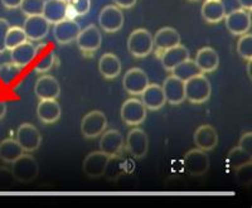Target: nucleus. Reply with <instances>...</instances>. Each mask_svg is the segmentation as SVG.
<instances>
[{
  "instance_id": "obj_1",
  "label": "nucleus",
  "mask_w": 252,
  "mask_h": 208,
  "mask_svg": "<svg viewBox=\"0 0 252 208\" xmlns=\"http://www.w3.org/2000/svg\"><path fill=\"white\" fill-rule=\"evenodd\" d=\"M184 94L190 104H204L211 97L212 86L203 73H199L184 82Z\"/></svg>"
},
{
  "instance_id": "obj_2",
  "label": "nucleus",
  "mask_w": 252,
  "mask_h": 208,
  "mask_svg": "<svg viewBox=\"0 0 252 208\" xmlns=\"http://www.w3.org/2000/svg\"><path fill=\"white\" fill-rule=\"evenodd\" d=\"M154 49L153 35L148 29L139 28L130 33L127 38V51L136 58H144L149 56Z\"/></svg>"
},
{
  "instance_id": "obj_3",
  "label": "nucleus",
  "mask_w": 252,
  "mask_h": 208,
  "mask_svg": "<svg viewBox=\"0 0 252 208\" xmlns=\"http://www.w3.org/2000/svg\"><path fill=\"white\" fill-rule=\"evenodd\" d=\"M12 164V172L18 182L32 183L38 177L39 166H38L37 160L32 155L22 154Z\"/></svg>"
},
{
  "instance_id": "obj_4",
  "label": "nucleus",
  "mask_w": 252,
  "mask_h": 208,
  "mask_svg": "<svg viewBox=\"0 0 252 208\" xmlns=\"http://www.w3.org/2000/svg\"><path fill=\"white\" fill-rule=\"evenodd\" d=\"M107 129V117L100 110L90 111L83 116L81 121V133L87 139H94L100 137Z\"/></svg>"
},
{
  "instance_id": "obj_5",
  "label": "nucleus",
  "mask_w": 252,
  "mask_h": 208,
  "mask_svg": "<svg viewBox=\"0 0 252 208\" xmlns=\"http://www.w3.org/2000/svg\"><path fill=\"white\" fill-rule=\"evenodd\" d=\"M120 115L121 120L126 125L138 126L145 121L146 107L141 103V100H139L136 97H132V99H129L123 104Z\"/></svg>"
},
{
  "instance_id": "obj_6",
  "label": "nucleus",
  "mask_w": 252,
  "mask_h": 208,
  "mask_svg": "<svg viewBox=\"0 0 252 208\" xmlns=\"http://www.w3.org/2000/svg\"><path fill=\"white\" fill-rule=\"evenodd\" d=\"M123 86L124 90L131 96H140L144 90L149 86V77L144 69L134 67L124 74Z\"/></svg>"
},
{
  "instance_id": "obj_7",
  "label": "nucleus",
  "mask_w": 252,
  "mask_h": 208,
  "mask_svg": "<svg viewBox=\"0 0 252 208\" xmlns=\"http://www.w3.org/2000/svg\"><path fill=\"white\" fill-rule=\"evenodd\" d=\"M184 167L187 173L193 177H201L209 169V157L201 149H190L184 155Z\"/></svg>"
},
{
  "instance_id": "obj_8",
  "label": "nucleus",
  "mask_w": 252,
  "mask_h": 208,
  "mask_svg": "<svg viewBox=\"0 0 252 208\" xmlns=\"http://www.w3.org/2000/svg\"><path fill=\"white\" fill-rule=\"evenodd\" d=\"M124 13L119 6L106 5L102 8L98 15V24L102 31L106 33H116L124 27Z\"/></svg>"
},
{
  "instance_id": "obj_9",
  "label": "nucleus",
  "mask_w": 252,
  "mask_h": 208,
  "mask_svg": "<svg viewBox=\"0 0 252 208\" xmlns=\"http://www.w3.org/2000/svg\"><path fill=\"white\" fill-rule=\"evenodd\" d=\"M76 43L83 53H94L98 51L102 44L101 31L94 24H90L86 28L81 29L80 35L76 38Z\"/></svg>"
},
{
  "instance_id": "obj_10",
  "label": "nucleus",
  "mask_w": 252,
  "mask_h": 208,
  "mask_svg": "<svg viewBox=\"0 0 252 208\" xmlns=\"http://www.w3.org/2000/svg\"><path fill=\"white\" fill-rule=\"evenodd\" d=\"M15 140L19 143V145L22 146L24 151L32 153V151L38 150V148L42 144V135L34 125L24 123L18 128Z\"/></svg>"
},
{
  "instance_id": "obj_11",
  "label": "nucleus",
  "mask_w": 252,
  "mask_h": 208,
  "mask_svg": "<svg viewBox=\"0 0 252 208\" xmlns=\"http://www.w3.org/2000/svg\"><path fill=\"white\" fill-rule=\"evenodd\" d=\"M126 148L134 158L140 159L145 157L149 149V138L145 131L136 126L131 129L126 137Z\"/></svg>"
},
{
  "instance_id": "obj_12",
  "label": "nucleus",
  "mask_w": 252,
  "mask_h": 208,
  "mask_svg": "<svg viewBox=\"0 0 252 208\" xmlns=\"http://www.w3.org/2000/svg\"><path fill=\"white\" fill-rule=\"evenodd\" d=\"M109 155L102 151H92L86 155L82 163V171L90 178H100L105 174Z\"/></svg>"
},
{
  "instance_id": "obj_13",
  "label": "nucleus",
  "mask_w": 252,
  "mask_h": 208,
  "mask_svg": "<svg viewBox=\"0 0 252 208\" xmlns=\"http://www.w3.org/2000/svg\"><path fill=\"white\" fill-rule=\"evenodd\" d=\"M81 31L80 24L73 19H63L53 24V37L60 44H68L75 42Z\"/></svg>"
},
{
  "instance_id": "obj_14",
  "label": "nucleus",
  "mask_w": 252,
  "mask_h": 208,
  "mask_svg": "<svg viewBox=\"0 0 252 208\" xmlns=\"http://www.w3.org/2000/svg\"><path fill=\"white\" fill-rule=\"evenodd\" d=\"M223 20L226 22V28L233 35H244L251 29V14L244 9L229 13Z\"/></svg>"
},
{
  "instance_id": "obj_15",
  "label": "nucleus",
  "mask_w": 252,
  "mask_h": 208,
  "mask_svg": "<svg viewBox=\"0 0 252 208\" xmlns=\"http://www.w3.org/2000/svg\"><path fill=\"white\" fill-rule=\"evenodd\" d=\"M34 94L39 100H57L61 95L60 82L51 74L44 73L35 82Z\"/></svg>"
},
{
  "instance_id": "obj_16",
  "label": "nucleus",
  "mask_w": 252,
  "mask_h": 208,
  "mask_svg": "<svg viewBox=\"0 0 252 208\" xmlns=\"http://www.w3.org/2000/svg\"><path fill=\"white\" fill-rule=\"evenodd\" d=\"M49 26L51 24L44 19L43 15H32V17H27V19L24 20L23 29L28 40L38 42L48 35Z\"/></svg>"
},
{
  "instance_id": "obj_17",
  "label": "nucleus",
  "mask_w": 252,
  "mask_h": 208,
  "mask_svg": "<svg viewBox=\"0 0 252 208\" xmlns=\"http://www.w3.org/2000/svg\"><path fill=\"white\" fill-rule=\"evenodd\" d=\"M124 144H125V139L119 130L110 129V130H105L101 134L100 150L109 157L120 154L124 148Z\"/></svg>"
},
{
  "instance_id": "obj_18",
  "label": "nucleus",
  "mask_w": 252,
  "mask_h": 208,
  "mask_svg": "<svg viewBox=\"0 0 252 208\" xmlns=\"http://www.w3.org/2000/svg\"><path fill=\"white\" fill-rule=\"evenodd\" d=\"M164 96L165 101L170 105H179L186 101V94H184V81L175 77L174 74H170L164 80L163 86Z\"/></svg>"
},
{
  "instance_id": "obj_19",
  "label": "nucleus",
  "mask_w": 252,
  "mask_h": 208,
  "mask_svg": "<svg viewBox=\"0 0 252 208\" xmlns=\"http://www.w3.org/2000/svg\"><path fill=\"white\" fill-rule=\"evenodd\" d=\"M193 141L195 148L201 149L203 151H211L217 146L218 134L212 125H201L194 131Z\"/></svg>"
},
{
  "instance_id": "obj_20",
  "label": "nucleus",
  "mask_w": 252,
  "mask_h": 208,
  "mask_svg": "<svg viewBox=\"0 0 252 208\" xmlns=\"http://www.w3.org/2000/svg\"><path fill=\"white\" fill-rule=\"evenodd\" d=\"M189 57H190V53H189L188 48L182 44H178V46L161 52L160 62L165 71L172 72L178 65L189 60Z\"/></svg>"
},
{
  "instance_id": "obj_21",
  "label": "nucleus",
  "mask_w": 252,
  "mask_h": 208,
  "mask_svg": "<svg viewBox=\"0 0 252 208\" xmlns=\"http://www.w3.org/2000/svg\"><path fill=\"white\" fill-rule=\"evenodd\" d=\"M194 62L201 73H211L218 69L220 56H218L217 51L212 47H203L195 54Z\"/></svg>"
},
{
  "instance_id": "obj_22",
  "label": "nucleus",
  "mask_w": 252,
  "mask_h": 208,
  "mask_svg": "<svg viewBox=\"0 0 252 208\" xmlns=\"http://www.w3.org/2000/svg\"><path fill=\"white\" fill-rule=\"evenodd\" d=\"M153 42L158 51L163 52L181 44V35L173 27H163L155 33V35L153 37Z\"/></svg>"
},
{
  "instance_id": "obj_23",
  "label": "nucleus",
  "mask_w": 252,
  "mask_h": 208,
  "mask_svg": "<svg viewBox=\"0 0 252 208\" xmlns=\"http://www.w3.org/2000/svg\"><path fill=\"white\" fill-rule=\"evenodd\" d=\"M141 96V103L146 107V110L158 111L165 105V96H164L161 86L157 83H149V86L143 91Z\"/></svg>"
},
{
  "instance_id": "obj_24",
  "label": "nucleus",
  "mask_w": 252,
  "mask_h": 208,
  "mask_svg": "<svg viewBox=\"0 0 252 208\" xmlns=\"http://www.w3.org/2000/svg\"><path fill=\"white\" fill-rule=\"evenodd\" d=\"M35 60V46L33 42L27 40L20 46L10 51V61L20 69H26Z\"/></svg>"
},
{
  "instance_id": "obj_25",
  "label": "nucleus",
  "mask_w": 252,
  "mask_h": 208,
  "mask_svg": "<svg viewBox=\"0 0 252 208\" xmlns=\"http://www.w3.org/2000/svg\"><path fill=\"white\" fill-rule=\"evenodd\" d=\"M42 15L49 24H56L63 19L68 18L67 1L64 0H48L44 1V8Z\"/></svg>"
},
{
  "instance_id": "obj_26",
  "label": "nucleus",
  "mask_w": 252,
  "mask_h": 208,
  "mask_svg": "<svg viewBox=\"0 0 252 208\" xmlns=\"http://www.w3.org/2000/svg\"><path fill=\"white\" fill-rule=\"evenodd\" d=\"M121 65L120 58L114 53H105L101 56L98 61V71L102 74V77L106 80H114L121 73Z\"/></svg>"
},
{
  "instance_id": "obj_27",
  "label": "nucleus",
  "mask_w": 252,
  "mask_h": 208,
  "mask_svg": "<svg viewBox=\"0 0 252 208\" xmlns=\"http://www.w3.org/2000/svg\"><path fill=\"white\" fill-rule=\"evenodd\" d=\"M62 114L57 100H40L37 106V116L43 124H55Z\"/></svg>"
},
{
  "instance_id": "obj_28",
  "label": "nucleus",
  "mask_w": 252,
  "mask_h": 208,
  "mask_svg": "<svg viewBox=\"0 0 252 208\" xmlns=\"http://www.w3.org/2000/svg\"><path fill=\"white\" fill-rule=\"evenodd\" d=\"M201 14L202 18L206 20L207 23L211 24L220 23L226 17L223 8H222V5L220 3V0H206L203 5H202Z\"/></svg>"
},
{
  "instance_id": "obj_29",
  "label": "nucleus",
  "mask_w": 252,
  "mask_h": 208,
  "mask_svg": "<svg viewBox=\"0 0 252 208\" xmlns=\"http://www.w3.org/2000/svg\"><path fill=\"white\" fill-rule=\"evenodd\" d=\"M24 150L15 139L6 138L0 141V159L4 163H13L18 159Z\"/></svg>"
},
{
  "instance_id": "obj_30",
  "label": "nucleus",
  "mask_w": 252,
  "mask_h": 208,
  "mask_svg": "<svg viewBox=\"0 0 252 208\" xmlns=\"http://www.w3.org/2000/svg\"><path fill=\"white\" fill-rule=\"evenodd\" d=\"M22 69L13 62H5L0 65V83L4 86H10L18 81Z\"/></svg>"
},
{
  "instance_id": "obj_31",
  "label": "nucleus",
  "mask_w": 252,
  "mask_h": 208,
  "mask_svg": "<svg viewBox=\"0 0 252 208\" xmlns=\"http://www.w3.org/2000/svg\"><path fill=\"white\" fill-rule=\"evenodd\" d=\"M172 72L175 77L184 81V82H186L187 80H189V78L194 77V76L201 73V71H199V69L197 67L194 61H190V58L184 61V62H182L181 65H178Z\"/></svg>"
},
{
  "instance_id": "obj_32",
  "label": "nucleus",
  "mask_w": 252,
  "mask_h": 208,
  "mask_svg": "<svg viewBox=\"0 0 252 208\" xmlns=\"http://www.w3.org/2000/svg\"><path fill=\"white\" fill-rule=\"evenodd\" d=\"M125 160L123 158H120L119 155H112L109 158V162H107L106 169H105V177L110 180L118 179L121 174L125 172Z\"/></svg>"
},
{
  "instance_id": "obj_33",
  "label": "nucleus",
  "mask_w": 252,
  "mask_h": 208,
  "mask_svg": "<svg viewBox=\"0 0 252 208\" xmlns=\"http://www.w3.org/2000/svg\"><path fill=\"white\" fill-rule=\"evenodd\" d=\"M27 40H28V38H27L26 32H24L23 28H20V27H10L5 39L6 51H12L13 48L20 46L22 43L27 42Z\"/></svg>"
},
{
  "instance_id": "obj_34",
  "label": "nucleus",
  "mask_w": 252,
  "mask_h": 208,
  "mask_svg": "<svg viewBox=\"0 0 252 208\" xmlns=\"http://www.w3.org/2000/svg\"><path fill=\"white\" fill-rule=\"evenodd\" d=\"M91 9V0H67V10L72 17H83L89 14Z\"/></svg>"
},
{
  "instance_id": "obj_35",
  "label": "nucleus",
  "mask_w": 252,
  "mask_h": 208,
  "mask_svg": "<svg viewBox=\"0 0 252 208\" xmlns=\"http://www.w3.org/2000/svg\"><path fill=\"white\" fill-rule=\"evenodd\" d=\"M251 154H249V153L244 151L241 148L236 146L227 155V163H228V166L231 168L236 169L237 167L242 166V164L251 162Z\"/></svg>"
},
{
  "instance_id": "obj_36",
  "label": "nucleus",
  "mask_w": 252,
  "mask_h": 208,
  "mask_svg": "<svg viewBox=\"0 0 252 208\" xmlns=\"http://www.w3.org/2000/svg\"><path fill=\"white\" fill-rule=\"evenodd\" d=\"M20 10L27 17L32 15H42L44 8V0H22Z\"/></svg>"
},
{
  "instance_id": "obj_37",
  "label": "nucleus",
  "mask_w": 252,
  "mask_h": 208,
  "mask_svg": "<svg viewBox=\"0 0 252 208\" xmlns=\"http://www.w3.org/2000/svg\"><path fill=\"white\" fill-rule=\"evenodd\" d=\"M56 53L53 51H49L44 53L42 57L38 60V62L34 66V71L37 73H47L53 69L56 63Z\"/></svg>"
},
{
  "instance_id": "obj_38",
  "label": "nucleus",
  "mask_w": 252,
  "mask_h": 208,
  "mask_svg": "<svg viewBox=\"0 0 252 208\" xmlns=\"http://www.w3.org/2000/svg\"><path fill=\"white\" fill-rule=\"evenodd\" d=\"M237 53L246 61H251L252 58V35L251 33L241 35L237 42Z\"/></svg>"
},
{
  "instance_id": "obj_39",
  "label": "nucleus",
  "mask_w": 252,
  "mask_h": 208,
  "mask_svg": "<svg viewBox=\"0 0 252 208\" xmlns=\"http://www.w3.org/2000/svg\"><path fill=\"white\" fill-rule=\"evenodd\" d=\"M236 172V179L240 182L241 184H250L252 178V164L251 162L242 164V166L237 167L235 169Z\"/></svg>"
},
{
  "instance_id": "obj_40",
  "label": "nucleus",
  "mask_w": 252,
  "mask_h": 208,
  "mask_svg": "<svg viewBox=\"0 0 252 208\" xmlns=\"http://www.w3.org/2000/svg\"><path fill=\"white\" fill-rule=\"evenodd\" d=\"M15 180L17 179H15L12 169H8L5 167H0V188H10L14 184Z\"/></svg>"
},
{
  "instance_id": "obj_41",
  "label": "nucleus",
  "mask_w": 252,
  "mask_h": 208,
  "mask_svg": "<svg viewBox=\"0 0 252 208\" xmlns=\"http://www.w3.org/2000/svg\"><path fill=\"white\" fill-rule=\"evenodd\" d=\"M9 28H10V24H9L8 20L4 19V18H0V53L6 51L5 39Z\"/></svg>"
},
{
  "instance_id": "obj_42",
  "label": "nucleus",
  "mask_w": 252,
  "mask_h": 208,
  "mask_svg": "<svg viewBox=\"0 0 252 208\" xmlns=\"http://www.w3.org/2000/svg\"><path fill=\"white\" fill-rule=\"evenodd\" d=\"M238 148H241L244 151L252 154V134L250 131L245 133L242 137H241L240 141H238Z\"/></svg>"
},
{
  "instance_id": "obj_43",
  "label": "nucleus",
  "mask_w": 252,
  "mask_h": 208,
  "mask_svg": "<svg viewBox=\"0 0 252 208\" xmlns=\"http://www.w3.org/2000/svg\"><path fill=\"white\" fill-rule=\"evenodd\" d=\"M220 5L223 8L224 14H229V13H233L238 9H241L240 1L238 0H220Z\"/></svg>"
},
{
  "instance_id": "obj_44",
  "label": "nucleus",
  "mask_w": 252,
  "mask_h": 208,
  "mask_svg": "<svg viewBox=\"0 0 252 208\" xmlns=\"http://www.w3.org/2000/svg\"><path fill=\"white\" fill-rule=\"evenodd\" d=\"M114 4L116 6H119L120 9H130L136 4L138 0H112Z\"/></svg>"
},
{
  "instance_id": "obj_45",
  "label": "nucleus",
  "mask_w": 252,
  "mask_h": 208,
  "mask_svg": "<svg viewBox=\"0 0 252 208\" xmlns=\"http://www.w3.org/2000/svg\"><path fill=\"white\" fill-rule=\"evenodd\" d=\"M1 3L6 9H17L20 6L22 0H1Z\"/></svg>"
},
{
  "instance_id": "obj_46",
  "label": "nucleus",
  "mask_w": 252,
  "mask_h": 208,
  "mask_svg": "<svg viewBox=\"0 0 252 208\" xmlns=\"http://www.w3.org/2000/svg\"><path fill=\"white\" fill-rule=\"evenodd\" d=\"M238 1H240L241 9L247 10V12H250L252 9V0H238Z\"/></svg>"
},
{
  "instance_id": "obj_47",
  "label": "nucleus",
  "mask_w": 252,
  "mask_h": 208,
  "mask_svg": "<svg viewBox=\"0 0 252 208\" xmlns=\"http://www.w3.org/2000/svg\"><path fill=\"white\" fill-rule=\"evenodd\" d=\"M6 114V103L3 100H0V120L3 119Z\"/></svg>"
},
{
  "instance_id": "obj_48",
  "label": "nucleus",
  "mask_w": 252,
  "mask_h": 208,
  "mask_svg": "<svg viewBox=\"0 0 252 208\" xmlns=\"http://www.w3.org/2000/svg\"><path fill=\"white\" fill-rule=\"evenodd\" d=\"M247 73H249V77L250 80L252 78V74H251V61H249V65H247Z\"/></svg>"
},
{
  "instance_id": "obj_49",
  "label": "nucleus",
  "mask_w": 252,
  "mask_h": 208,
  "mask_svg": "<svg viewBox=\"0 0 252 208\" xmlns=\"http://www.w3.org/2000/svg\"><path fill=\"white\" fill-rule=\"evenodd\" d=\"M190 1H198V0H190Z\"/></svg>"
},
{
  "instance_id": "obj_50",
  "label": "nucleus",
  "mask_w": 252,
  "mask_h": 208,
  "mask_svg": "<svg viewBox=\"0 0 252 208\" xmlns=\"http://www.w3.org/2000/svg\"><path fill=\"white\" fill-rule=\"evenodd\" d=\"M44 1H48V0H44Z\"/></svg>"
},
{
  "instance_id": "obj_51",
  "label": "nucleus",
  "mask_w": 252,
  "mask_h": 208,
  "mask_svg": "<svg viewBox=\"0 0 252 208\" xmlns=\"http://www.w3.org/2000/svg\"><path fill=\"white\" fill-rule=\"evenodd\" d=\"M64 1H67V0H64Z\"/></svg>"
}]
</instances>
